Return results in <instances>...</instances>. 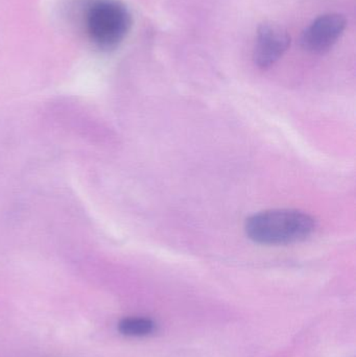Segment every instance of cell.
<instances>
[{
  "label": "cell",
  "instance_id": "1",
  "mask_svg": "<svg viewBox=\"0 0 356 357\" xmlns=\"http://www.w3.org/2000/svg\"><path fill=\"white\" fill-rule=\"evenodd\" d=\"M317 229L315 218L296 209H272L247 218L245 232L253 243L288 245L309 239Z\"/></svg>",
  "mask_w": 356,
  "mask_h": 357
},
{
  "label": "cell",
  "instance_id": "2",
  "mask_svg": "<svg viewBox=\"0 0 356 357\" xmlns=\"http://www.w3.org/2000/svg\"><path fill=\"white\" fill-rule=\"evenodd\" d=\"M131 25V14L118 0H89L86 6V31L100 50H115L127 37Z\"/></svg>",
  "mask_w": 356,
  "mask_h": 357
},
{
  "label": "cell",
  "instance_id": "3",
  "mask_svg": "<svg viewBox=\"0 0 356 357\" xmlns=\"http://www.w3.org/2000/svg\"><path fill=\"white\" fill-rule=\"evenodd\" d=\"M345 27L346 19L342 15H323L303 31L301 38L302 47L314 54L327 52L340 39Z\"/></svg>",
  "mask_w": 356,
  "mask_h": 357
},
{
  "label": "cell",
  "instance_id": "4",
  "mask_svg": "<svg viewBox=\"0 0 356 357\" xmlns=\"http://www.w3.org/2000/svg\"><path fill=\"white\" fill-rule=\"evenodd\" d=\"M290 43V36L284 27L273 23L261 25L255 42V64L263 69L273 66L288 50Z\"/></svg>",
  "mask_w": 356,
  "mask_h": 357
},
{
  "label": "cell",
  "instance_id": "5",
  "mask_svg": "<svg viewBox=\"0 0 356 357\" xmlns=\"http://www.w3.org/2000/svg\"><path fill=\"white\" fill-rule=\"evenodd\" d=\"M117 331L123 337H146L156 333L157 324L146 317H127L119 321Z\"/></svg>",
  "mask_w": 356,
  "mask_h": 357
}]
</instances>
